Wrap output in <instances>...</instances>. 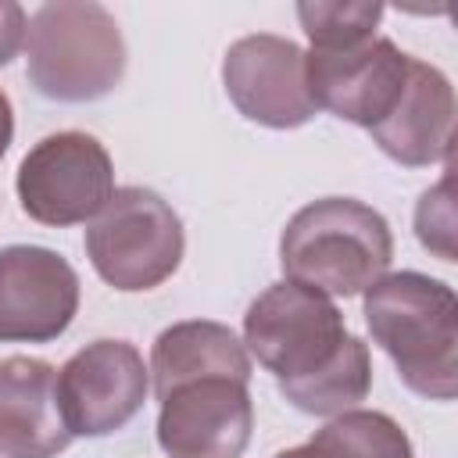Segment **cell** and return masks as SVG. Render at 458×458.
<instances>
[{
  "label": "cell",
  "instance_id": "obj_4",
  "mask_svg": "<svg viewBox=\"0 0 458 458\" xmlns=\"http://www.w3.org/2000/svg\"><path fill=\"white\" fill-rule=\"evenodd\" d=\"M186 236L172 204L147 186H122L86 225V258L97 276L140 293L161 286L182 261Z\"/></svg>",
  "mask_w": 458,
  "mask_h": 458
},
{
  "label": "cell",
  "instance_id": "obj_10",
  "mask_svg": "<svg viewBox=\"0 0 458 458\" xmlns=\"http://www.w3.org/2000/svg\"><path fill=\"white\" fill-rule=\"evenodd\" d=\"M254 429L243 379L204 376L172 386L157 411V444L168 458H240Z\"/></svg>",
  "mask_w": 458,
  "mask_h": 458
},
{
  "label": "cell",
  "instance_id": "obj_11",
  "mask_svg": "<svg viewBox=\"0 0 458 458\" xmlns=\"http://www.w3.org/2000/svg\"><path fill=\"white\" fill-rule=\"evenodd\" d=\"M222 82L236 111L268 129H297L318 111L308 93L304 50L272 32L236 39L222 61Z\"/></svg>",
  "mask_w": 458,
  "mask_h": 458
},
{
  "label": "cell",
  "instance_id": "obj_15",
  "mask_svg": "<svg viewBox=\"0 0 458 458\" xmlns=\"http://www.w3.org/2000/svg\"><path fill=\"white\" fill-rule=\"evenodd\" d=\"M369 390H372V358H369V344L358 336H347L344 351L326 369H318L304 379L279 383V394L297 411L322 415V419L358 408L369 397Z\"/></svg>",
  "mask_w": 458,
  "mask_h": 458
},
{
  "label": "cell",
  "instance_id": "obj_8",
  "mask_svg": "<svg viewBox=\"0 0 458 458\" xmlns=\"http://www.w3.org/2000/svg\"><path fill=\"white\" fill-rule=\"evenodd\" d=\"M408 61L411 54L386 36H372L347 50H311L304 54L308 93L315 107L372 129L394 111L408 79Z\"/></svg>",
  "mask_w": 458,
  "mask_h": 458
},
{
  "label": "cell",
  "instance_id": "obj_2",
  "mask_svg": "<svg viewBox=\"0 0 458 458\" xmlns=\"http://www.w3.org/2000/svg\"><path fill=\"white\" fill-rule=\"evenodd\" d=\"M394 261L386 218L354 197L304 204L279 236V265L290 283L326 297H358Z\"/></svg>",
  "mask_w": 458,
  "mask_h": 458
},
{
  "label": "cell",
  "instance_id": "obj_18",
  "mask_svg": "<svg viewBox=\"0 0 458 458\" xmlns=\"http://www.w3.org/2000/svg\"><path fill=\"white\" fill-rule=\"evenodd\" d=\"M451 168L447 175L426 190L415 204V236L426 250H433L440 261H454V233H458V215H454V197H451Z\"/></svg>",
  "mask_w": 458,
  "mask_h": 458
},
{
  "label": "cell",
  "instance_id": "obj_5",
  "mask_svg": "<svg viewBox=\"0 0 458 458\" xmlns=\"http://www.w3.org/2000/svg\"><path fill=\"white\" fill-rule=\"evenodd\" d=\"M340 308L301 283H272L243 315V347L265 365L276 383L304 379L326 369L347 344Z\"/></svg>",
  "mask_w": 458,
  "mask_h": 458
},
{
  "label": "cell",
  "instance_id": "obj_12",
  "mask_svg": "<svg viewBox=\"0 0 458 458\" xmlns=\"http://www.w3.org/2000/svg\"><path fill=\"white\" fill-rule=\"evenodd\" d=\"M372 143L397 165L426 168L451 157L454 143V89L451 79L419 57L408 61L404 89L394 111L369 129Z\"/></svg>",
  "mask_w": 458,
  "mask_h": 458
},
{
  "label": "cell",
  "instance_id": "obj_13",
  "mask_svg": "<svg viewBox=\"0 0 458 458\" xmlns=\"http://www.w3.org/2000/svg\"><path fill=\"white\" fill-rule=\"evenodd\" d=\"M72 444L57 404V369L43 358L0 361V458H57Z\"/></svg>",
  "mask_w": 458,
  "mask_h": 458
},
{
  "label": "cell",
  "instance_id": "obj_21",
  "mask_svg": "<svg viewBox=\"0 0 458 458\" xmlns=\"http://www.w3.org/2000/svg\"><path fill=\"white\" fill-rule=\"evenodd\" d=\"M276 458H315V454H311L308 444H304V447H286V451H279Z\"/></svg>",
  "mask_w": 458,
  "mask_h": 458
},
{
  "label": "cell",
  "instance_id": "obj_3",
  "mask_svg": "<svg viewBox=\"0 0 458 458\" xmlns=\"http://www.w3.org/2000/svg\"><path fill=\"white\" fill-rule=\"evenodd\" d=\"M29 82L57 104L107 97L125 75V39L114 14L93 0H54L29 18Z\"/></svg>",
  "mask_w": 458,
  "mask_h": 458
},
{
  "label": "cell",
  "instance_id": "obj_1",
  "mask_svg": "<svg viewBox=\"0 0 458 458\" xmlns=\"http://www.w3.org/2000/svg\"><path fill=\"white\" fill-rule=\"evenodd\" d=\"M365 322L411 394L429 401H454L458 301L447 283L411 268L379 276L365 290Z\"/></svg>",
  "mask_w": 458,
  "mask_h": 458
},
{
  "label": "cell",
  "instance_id": "obj_19",
  "mask_svg": "<svg viewBox=\"0 0 458 458\" xmlns=\"http://www.w3.org/2000/svg\"><path fill=\"white\" fill-rule=\"evenodd\" d=\"M29 36V14L14 0H0V68L18 57Z\"/></svg>",
  "mask_w": 458,
  "mask_h": 458
},
{
  "label": "cell",
  "instance_id": "obj_17",
  "mask_svg": "<svg viewBox=\"0 0 458 458\" xmlns=\"http://www.w3.org/2000/svg\"><path fill=\"white\" fill-rule=\"evenodd\" d=\"M297 18L304 36L311 39V50H347L365 39H372L383 4L369 0H304L297 4Z\"/></svg>",
  "mask_w": 458,
  "mask_h": 458
},
{
  "label": "cell",
  "instance_id": "obj_14",
  "mask_svg": "<svg viewBox=\"0 0 458 458\" xmlns=\"http://www.w3.org/2000/svg\"><path fill=\"white\" fill-rule=\"evenodd\" d=\"M147 372L154 379V397L161 401L172 386L204 376H233L250 383V354L229 326L211 318H186L157 333Z\"/></svg>",
  "mask_w": 458,
  "mask_h": 458
},
{
  "label": "cell",
  "instance_id": "obj_6",
  "mask_svg": "<svg viewBox=\"0 0 458 458\" xmlns=\"http://www.w3.org/2000/svg\"><path fill=\"white\" fill-rule=\"evenodd\" d=\"M21 211L39 225L93 222L114 193V165L107 147L79 129L43 136L18 165L14 179Z\"/></svg>",
  "mask_w": 458,
  "mask_h": 458
},
{
  "label": "cell",
  "instance_id": "obj_9",
  "mask_svg": "<svg viewBox=\"0 0 458 458\" xmlns=\"http://www.w3.org/2000/svg\"><path fill=\"white\" fill-rule=\"evenodd\" d=\"M79 311V276L64 254L0 247V344H50Z\"/></svg>",
  "mask_w": 458,
  "mask_h": 458
},
{
  "label": "cell",
  "instance_id": "obj_20",
  "mask_svg": "<svg viewBox=\"0 0 458 458\" xmlns=\"http://www.w3.org/2000/svg\"><path fill=\"white\" fill-rule=\"evenodd\" d=\"M11 140H14V111H11V97L0 89V157L7 154Z\"/></svg>",
  "mask_w": 458,
  "mask_h": 458
},
{
  "label": "cell",
  "instance_id": "obj_7",
  "mask_svg": "<svg viewBox=\"0 0 458 458\" xmlns=\"http://www.w3.org/2000/svg\"><path fill=\"white\" fill-rule=\"evenodd\" d=\"M150 372L129 340H93L57 372V404L72 437H107L147 401Z\"/></svg>",
  "mask_w": 458,
  "mask_h": 458
},
{
  "label": "cell",
  "instance_id": "obj_16",
  "mask_svg": "<svg viewBox=\"0 0 458 458\" xmlns=\"http://www.w3.org/2000/svg\"><path fill=\"white\" fill-rule=\"evenodd\" d=\"M315 458H411L408 433L386 411L351 408L333 415L311 440Z\"/></svg>",
  "mask_w": 458,
  "mask_h": 458
}]
</instances>
